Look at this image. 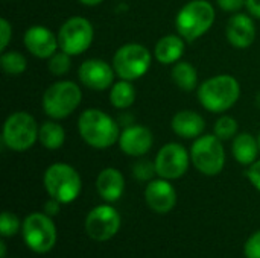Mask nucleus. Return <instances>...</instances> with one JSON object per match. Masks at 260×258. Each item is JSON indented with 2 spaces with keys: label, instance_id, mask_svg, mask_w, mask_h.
Returning a JSON list of instances; mask_svg holds the SVG:
<instances>
[{
  "label": "nucleus",
  "instance_id": "f257e3e1",
  "mask_svg": "<svg viewBox=\"0 0 260 258\" xmlns=\"http://www.w3.org/2000/svg\"><path fill=\"white\" fill-rule=\"evenodd\" d=\"M78 132L81 138L94 149H108L119 141V123L105 111L88 108L78 119Z\"/></svg>",
  "mask_w": 260,
  "mask_h": 258
},
{
  "label": "nucleus",
  "instance_id": "f03ea898",
  "mask_svg": "<svg viewBox=\"0 0 260 258\" xmlns=\"http://www.w3.org/2000/svg\"><path fill=\"white\" fill-rule=\"evenodd\" d=\"M198 100L201 106L213 114L229 111L241 97V85L232 75H216L198 87Z\"/></svg>",
  "mask_w": 260,
  "mask_h": 258
},
{
  "label": "nucleus",
  "instance_id": "7ed1b4c3",
  "mask_svg": "<svg viewBox=\"0 0 260 258\" xmlns=\"http://www.w3.org/2000/svg\"><path fill=\"white\" fill-rule=\"evenodd\" d=\"M215 8L207 0H190L187 2L175 17V27L187 43L201 38L210 30L215 23Z\"/></svg>",
  "mask_w": 260,
  "mask_h": 258
},
{
  "label": "nucleus",
  "instance_id": "20e7f679",
  "mask_svg": "<svg viewBox=\"0 0 260 258\" xmlns=\"http://www.w3.org/2000/svg\"><path fill=\"white\" fill-rule=\"evenodd\" d=\"M82 91L73 81H58L49 85L43 94L41 106L47 117L53 120H62L73 114L81 105Z\"/></svg>",
  "mask_w": 260,
  "mask_h": 258
},
{
  "label": "nucleus",
  "instance_id": "39448f33",
  "mask_svg": "<svg viewBox=\"0 0 260 258\" xmlns=\"http://www.w3.org/2000/svg\"><path fill=\"white\" fill-rule=\"evenodd\" d=\"M43 184L47 195L61 204L73 202L82 189V181L75 167L66 163L49 166L43 176Z\"/></svg>",
  "mask_w": 260,
  "mask_h": 258
},
{
  "label": "nucleus",
  "instance_id": "423d86ee",
  "mask_svg": "<svg viewBox=\"0 0 260 258\" xmlns=\"http://www.w3.org/2000/svg\"><path fill=\"white\" fill-rule=\"evenodd\" d=\"M40 126L34 116L26 111H15L5 120L2 138L8 149L14 152L29 151L38 140Z\"/></svg>",
  "mask_w": 260,
  "mask_h": 258
},
{
  "label": "nucleus",
  "instance_id": "0eeeda50",
  "mask_svg": "<svg viewBox=\"0 0 260 258\" xmlns=\"http://www.w3.org/2000/svg\"><path fill=\"white\" fill-rule=\"evenodd\" d=\"M190 161L195 169L206 176H216L225 166V151L222 140L215 134H203L195 138L190 148Z\"/></svg>",
  "mask_w": 260,
  "mask_h": 258
},
{
  "label": "nucleus",
  "instance_id": "6e6552de",
  "mask_svg": "<svg viewBox=\"0 0 260 258\" xmlns=\"http://www.w3.org/2000/svg\"><path fill=\"white\" fill-rule=\"evenodd\" d=\"M152 55L143 44L128 43L120 46L113 56L116 76L125 81H137L145 76L151 67Z\"/></svg>",
  "mask_w": 260,
  "mask_h": 258
},
{
  "label": "nucleus",
  "instance_id": "1a4fd4ad",
  "mask_svg": "<svg viewBox=\"0 0 260 258\" xmlns=\"http://www.w3.org/2000/svg\"><path fill=\"white\" fill-rule=\"evenodd\" d=\"M93 38L94 27L85 17H70L58 30L59 50L69 53L70 56L84 53L91 46Z\"/></svg>",
  "mask_w": 260,
  "mask_h": 258
},
{
  "label": "nucleus",
  "instance_id": "9d476101",
  "mask_svg": "<svg viewBox=\"0 0 260 258\" xmlns=\"http://www.w3.org/2000/svg\"><path fill=\"white\" fill-rule=\"evenodd\" d=\"M23 239L37 254L49 252L56 243V228L46 213H32L23 222Z\"/></svg>",
  "mask_w": 260,
  "mask_h": 258
},
{
  "label": "nucleus",
  "instance_id": "9b49d317",
  "mask_svg": "<svg viewBox=\"0 0 260 258\" xmlns=\"http://www.w3.org/2000/svg\"><path fill=\"white\" fill-rule=\"evenodd\" d=\"M190 163V152L180 143H166L160 148L154 164L155 172L160 178L165 179H180L189 169Z\"/></svg>",
  "mask_w": 260,
  "mask_h": 258
},
{
  "label": "nucleus",
  "instance_id": "f8f14e48",
  "mask_svg": "<svg viewBox=\"0 0 260 258\" xmlns=\"http://www.w3.org/2000/svg\"><path fill=\"white\" fill-rule=\"evenodd\" d=\"M120 224L122 219L116 208L111 205H98L85 219V231L90 239L96 242H107L117 234Z\"/></svg>",
  "mask_w": 260,
  "mask_h": 258
},
{
  "label": "nucleus",
  "instance_id": "ddd939ff",
  "mask_svg": "<svg viewBox=\"0 0 260 258\" xmlns=\"http://www.w3.org/2000/svg\"><path fill=\"white\" fill-rule=\"evenodd\" d=\"M116 71L104 59L90 58L85 59L78 68V78L84 87L93 91H105L114 84Z\"/></svg>",
  "mask_w": 260,
  "mask_h": 258
},
{
  "label": "nucleus",
  "instance_id": "4468645a",
  "mask_svg": "<svg viewBox=\"0 0 260 258\" xmlns=\"http://www.w3.org/2000/svg\"><path fill=\"white\" fill-rule=\"evenodd\" d=\"M23 44L30 55L40 59H49L59 49L58 35L41 24H34L26 29Z\"/></svg>",
  "mask_w": 260,
  "mask_h": 258
},
{
  "label": "nucleus",
  "instance_id": "2eb2a0df",
  "mask_svg": "<svg viewBox=\"0 0 260 258\" xmlns=\"http://www.w3.org/2000/svg\"><path fill=\"white\" fill-rule=\"evenodd\" d=\"M256 24L253 20V15L235 12L225 27V36L227 41L236 47V49H247L256 41Z\"/></svg>",
  "mask_w": 260,
  "mask_h": 258
},
{
  "label": "nucleus",
  "instance_id": "dca6fc26",
  "mask_svg": "<svg viewBox=\"0 0 260 258\" xmlns=\"http://www.w3.org/2000/svg\"><path fill=\"white\" fill-rule=\"evenodd\" d=\"M117 144L120 151L129 157H143L151 151L154 144V135L146 126L133 125L120 132Z\"/></svg>",
  "mask_w": 260,
  "mask_h": 258
},
{
  "label": "nucleus",
  "instance_id": "f3484780",
  "mask_svg": "<svg viewBox=\"0 0 260 258\" xmlns=\"http://www.w3.org/2000/svg\"><path fill=\"white\" fill-rule=\"evenodd\" d=\"M145 201L152 211L158 214H166L175 207L177 193H175L174 186L169 182V179H165V178L152 179L146 186Z\"/></svg>",
  "mask_w": 260,
  "mask_h": 258
},
{
  "label": "nucleus",
  "instance_id": "a211bd4d",
  "mask_svg": "<svg viewBox=\"0 0 260 258\" xmlns=\"http://www.w3.org/2000/svg\"><path fill=\"white\" fill-rule=\"evenodd\" d=\"M172 131L180 137L186 140H195L201 137L206 131V120L201 114L192 109H183L178 111L171 122Z\"/></svg>",
  "mask_w": 260,
  "mask_h": 258
},
{
  "label": "nucleus",
  "instance_id": "6ab92c4d",
  "mask_svg": "<svg viewBox=\"0 0 260 258\" xmlns=\"http://www.w3.org/2000/svg\"><path fill=\"white\" fill-rule=\"evenodd\" d=\"M96 190L99 196L107 202H116L120 199L125 190V178L120 170L114 167L104 169L96 179Z\"/></svg>",
  "mask_w": 260,
  "mask_h": 258
},
{
  "label": "nucleus",
  "instance_id": "aec40b11",
  "mask_svg": "<svg viewBox=\"0 0 260 258\" xmlns=\"http://www.w3.org/2000/svg\"><path fill=\"white\" fill-rule=\"evenodd\" d=\"M184 49H186V40L178 33L177 35L169 33V35L161 36L155 43L154 56L163 65H171V64L174 65L183 58Z\"/></svg>",
  "mask_w": 260,
  "mask_h": 258
},
{
  "label": "nucleus",
  "instance_id": "412c9836",
  "mask_svg": "<svg viewBox=\"0 0 260 258\" xmlns=\"http://www.w3.org/2000/svg\"><path fill=\"white\" fill-rule=\"evenodd\" d=\"M232 152L235 160L242 166H251L257 161L259 155V141L250 132H239L232 143Z\"/></svg>",
  "mask_w": 260,
  "mask_h": 258
},
{
  "label": "nucleus",
  "instance_id": "4be33fe9",
  "mask_svg": "<svg viewBox=\"0 0 260 258\" xmlns=\"http://www.w3.org/2000/svg\"><path fill=\"white\" fill-rule=\"evenodd\" d=\"M171 78L174 84L183 91H193L198 87V71L187 61H178L172 65Z\"/></svg>",
  "mask_w": 260,
  "mask_h": 258
},
{
  "label": "nucleus",
  "instance_id": "5701e85b",
  "mask_svg": "<svg viewBox=\"0 0 260 258\" xmlns=\"http://www.w3.org/2000/svg\"><path fill=\"white\" fill-rule=\"evenodd\" d=\"M38 141L43 144V148L49 151L59 149L66 141V131L56 120H47L40 125L38 132Z\"/></svg>",
  "mask_w": 260,
  "mask_h": 258
},
{
  "label": "nucleus",
  "instance_id": "b1692460",
  "mask_svg": "<svg viewBox=\"0 0 260 258\" xmlns=\"http://www.w3.org/2000/svg\"><path fill=\"white\" fill-rule=\"evenodd\" d=\"M110 102L117 109H126L136 102V88L131 81L120 79L110 88Z\"/></svg>",
  "mask_w": 260,
  "mask_h": 258
},
{
  "label": "nucleus",
  "instance_id": "393cba45",
  "mask_svg": "<svg viewBox=\"0 0 260 258\" xmlns=\"http://www.w3.org/2000/svg\"><path fill=\"white\" fill-rule=\"evenodd\" d=\"M0 67L9 76H20L27 68V61L24 55L17 50H5L0 56Z\"/></svg>",
  "mask_w": 260,
  "mask_h": 258
},
{
  "label": "nucleus",
  "instance_id": "a878e982",
  "mask_svg": "<svg viewBox=\"0 0 260 258\" xmlns=\"http://www.w3.org/2000/svg\"><path fill=\"white\" fill-rule=\"evenodd\" d=\"M239 125H238V120L232 116H221L216 122H215V126H213V134L221 138L222 141L225 140H232L235 138L239 132Z\"/></svg>",
  "mask_w": 260,
  "mask_h": 258
},
{
  "label": "nucleus",
  "instance_id": "bb28decb",
  "mask_svg": "<svg viewBox=\"0 0 260 258\" xmlns=\"http://www.w3.org/2000/svg\"><path fill=\"white\" fill-rule=\"evenodd\" d=\"M72 56L62 50L53 53L49 59H47V68L53 76H64L70 71L72 68Z\"/></svg>",
  "mask_w": 260,
  "mask_h": 258
},
{
  "label": "nucleus",
  "instance_id": "cd10ccee",
  "mask_svg": "<svg viewBox=\"0 0 260 258\" xmlns=\"http://www.w3.org/2000/svg\"><path fill=\"white\" fill-rule=\"evenodd\" d=\"M20 230V220L14 213L3 211L0 216V233L3 237H11Z\"/></svg>",
  "mask_w": 260,
  "mask_h": 258
},
{
  "label": "nucleus",
  "instance_id": "c85d7f7f",
  "mask_svg": "<svg viewBox=\"0 0 260 258\" xmlns=\"http://www.w3.org/2000/svg\"><path fill=\"white\" fill-rule=\"evenodd\" d=\"M133 173L139 181H149L157 172H155V164L146 160H142L139 163L134 164L133 167Z\"/></svg>",
  "mask_w": 260,
  "mask_h": 258
},
{
  "label": "nucleus",
  "instance_id": "c756f323",
  "mask_svg": "<svg viewBox=\"0 0 260 258\" xmlns=\"http://www.w3.org/2000/svg\"><path fill=\"white\" fill-rule=\"evenodd\" d=\"M245 257L260 258V231L254 233L245 243Z\"/></svg>",
  "mask_w": 260,
  "mask_h": 258
},
{
  "label": "nucleus",
  "instance_id": "7c9ffc66",
  "mask_svg": "<svg viewBox=\"0 0 260 258\" xmlns=\"http://www.w3.org/2000/svg\"><path fill=\"white\" fill-rule=\"evenodd\" d=\"M12 40V26L6 18L0 20V50L5 52Z\"/></svg>",
  "mask_w": 260,
  "mask_h": 258
},
{
  "label": "nucleus",
  "instance_id": "2f4dec72",
  "mask_svg": "<svg viewBox=\"0 0 260 258\" xmlns=\"http://www.w3.org/2000/svg\"><path fill=\"white\" fill-rule=\"evenodd\" d=\"M216 5L225 12H239L247 6V0H216Z\"/></svg>",
  "mask_w": 260,
  "mask_h": 258
},
{
  "label": "nucleus",
  "instance_id": "473e14b6",
  "mask_svg": "<svg viewBox=\"0 0 260 258\" xmlns=\"http://www.w3.org/2000/svg\"><path fill=\"white\" fill-rule=\"evenodd\" d=\"M247 178H248V181L253 184V187H256L260 192V160L254 161L251 166H248Z\"/></svg>",
  "mask_w": 260,
  "mask_h": 258
},
{
  "label": "nucleus",
  "instance_id": "72a5a7b5",
  "mask_svg": "<svg viewBox=\"0 0 260 258\" xmlns=\"http://www.w3.org/2000/svg\"><path fill=\"white\" fill-rule=\"evenodd\" d=\"M59 207H61V202H58L56 199H52V198H50V201H47V202L44 204V213H46L47 216L52 217V216L58 214Z\"/></svg>",
  "mask_w": 260,
  "mask_h": 258
},
{
  "label": "nucleus",
  "instance_id": "f704fd0d",
  "mask_svg": "<svg viewBox=\"0 0 260 258\" xmlns=\"http://www.w3.org/2000/svg\"><path fill=\"white\" fill-rule=\"evenodd\" d=\"M247 11L250 15L260 20V0H247Z\"/></svg>",
  "mask_w": 260,
  "mask_h": 258
},
{
  "label": "nucleus",
  "instance_id": "c9c22d12",
  "mask_svg": "<svg viewBox=\"0 0 260 258\" xmlns=\"http://www.w3.org/2000/svg\"><path fill=\"white\" fill-rule=\"evenodd\" d=\"M84 6H98V5H101L102 2H105V0H79Z\"/></svg>",
  "mask_w": 260,
  "mask_h": 258
},
{
  "label": "nucleus",
  "instance_id": "e433bc0d",
  "mask_svg": "<svg viewBox=\"0 0 260 258\" xmlns=\"http://www.w3.org/2000/svg\"><path fill=\"white\" fill-rule=\"evenodd\" d=\"M6 255V246H5V242L2 240V243H0V257L5 258Z\"/></svg>",
  "mask_w": 260,
  "mask_h": 258
},
{
  "label": "nucleus",
  "instance_id": "4c0bfd02",
  "mask_svg": "<svg viewBox=\"0 0 260 258\" xmlns=\"http://www.w3.org/2000/svg\"><path fill=\"white\" fill-rule=\"evenodd\" d=\"M257 141H259V149H260V132H259V135H257Z\"/></svg>",
  "mask_w": 260,
  "mask_h": 258
}]
</instances>
